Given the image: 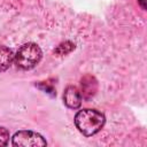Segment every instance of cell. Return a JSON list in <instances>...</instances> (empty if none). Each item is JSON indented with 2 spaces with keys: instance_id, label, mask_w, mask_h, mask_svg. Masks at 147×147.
<instances>
[{
  "instance_id": "obj_5",
  "label": "cell",
  "mask_w": 147,
  "mask_h": 147,
  "mask_svg": "<svg viewBox=\"0 0 147 147\" xmlns=\"http://www.w3.org/2000/svg\"><path fill=\"white\" fill-rule=\"evenodd\" d=\"M14 53L6 46H0V72L6 71L14 62Z\"/></svg>"
},
{
  "instance_id": "obj_3",
  "label": "cell",
  "mask_w": 147,
  "mask_h": 147,
  "mask_svg": "<svg viewBox=\"0 0 147 147\" xmlns=\"http://www.w3.org/2000/svg\"><path fill=\"white\" fill-rule=\"evenodd\" d=\"M13 146L16 147H42L47 146V141L44 137L34 131L21 130L17 131L11 138Z\"/></svg>"
},
{
  "instance_id": "obj_7",
  "label": "cell",
  "mask_w": 147,
  "mask_h": 147,
  "mask_svg": "<svg viewBox=\"0 0 147 147\" xmlns=\"http://www.w3.org/2000/svg\"><path fill=\"white\" fill-rule=\"evenodd\" d=\"M146 0H138V3L140 5V7L142 8V9H146Z\"/></svg>"
},
{
  "instance_id": "obj_4",
  "label": "cell",
  "mask_w": 147,
  "mask_h": 147,
  "mask_svg": "<svg viewBox=\"0 0 147 147\" xmlns=\"http://www.w3.org/2000/svg\"><path fill=\"white\" fill-rule=\"evenodd\" d=\"M82 93L76 86H68L63 92V102L70 109H77L82 105Z\"/></svg>"
},
{
  "instance_id": "obj_6",
  "label": "cell",
  "mask_w": 147,
  "mask_h": 147,
  "mask_svg": "<svg viewBox=\"0 0 147 147\" xmlns=\"http://www.w3.org/2000/svg\"><path fill=\"white\" fill-rule=\"evenodd\" d=\"M9 140V132L6 127L0 126V146H6Z\"/></svg>"
},
{
  "instance_id": "obj_1",
  "label": "cell",
  "mask_w": 147,
  "mask_h": 147,
  "mask_svg": "<svg viewBox=\"0 0 147 147\" xmlns=\"http://www.w3.org/2000/svg\"><path fill=\"white\" fill-rule=\"evenodd\" d=\"M106 123L105 115L96 109H82L75 116V125L86 137L96 134Z\"/></svg>"
},
{
  "instance_id": "obj_2",
  "label": "cell",
  "mask_w": 147,
  "mask_h": 147,
  "mask_svg": "<svg viewBox=\"0 0 147 147\" xmlns=\"http://www.w3.org/2000/svg\"><path fill=\"white\" fill-rule=\"evenodd\" d=\"M41 48L34 42L23 44L14 56V62L17 68L22 70H30L34 68L41 60Z\"/></svg>"
}]
</instances>
